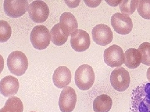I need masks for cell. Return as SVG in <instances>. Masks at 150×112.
<instances>
[{
  "label": "cell",
  "mask_w": 150,
  "mask_h": 112,
  "mask_svg": "<svg viewBox=\"0 0 150 112\" xmlns=\"http://www.w3.org/2000/svg\"><path fill=\"white\" fill-rule=\"evenodd\" d=\"M139 1L124 0L120 4V9L122 13L131 15L134 13L138 6Z\"/></svg>",
  "instance_id": "obj_20"
},
{
  "label": "cell",
  "mask_w": 150,
  "mask_h": 112,
  "mask_svg": "<svg viewBox=\"0 0 150 112\" xmlns=\"http://www.w3.org/2000/svg\"><path fill=\"white\" fill-rule=\"evenodd\" d=\"M71 77V73L69 68L65 66H60L54 71L53 82L57 88H63L70 84Z\"/></svg>",
  "instance_id": "obj_14"
},
{
  "label": "cell",
  "mask_w": 150,
  "mask_h": 112,
  "mask_svg": "<svg viewBox=\"0 0 150 112\" xmlns=\"http://www.w3.org/2000/svg\"><path fill=\"white\" fill-rule=\"evenodd\" d=\"M50 34L51 41L57 46H61L64 44L69 37L63 31L59 23L55 24L52 27Z\"/></svg>",
  "instance_id": "obj_18"
},
{
  "label": "cell",
  "mask_w": 150,
  "mask_h": 112,
  "mask_svg": "<svg viewBox=\"0 0 150 112\" xmlns=\"http://www.w3.org/2000/svg\"><path fill=\"white\" fill-rule=\"evenodd\" d=\"M75 81L78 88L82 91H87L92 87L95 81V73L90 66L83 64L76 70Z\"/></svg>",
  "instance_id": "obj_2"
},
{
  "label": "cell",
  "mask_w": 150,
  "mask_h": 112,
  "mask_svg": "<svg viewBox=\"0 0 150 112\" xmlns=\"http://www.w3.org/2000/svg\"><path fill=\"white\" fill-rule=\"evenodd\" d=\"M36 112L31 111V112Z\"/></svg>",
  "instance_id": "obj_27"
},
{
  "label": "cell",
  "mask_w": 150,
  "mask_h": 112,
  "mask_svg": "<svg viewBox=\"0 0 150 112\" xmlns=\"http://www.w3.org/2000/svg\"><path fill=\"white\" fill-rule=\"evenodd\" d=\"M84 1L88 6L92 8L96 7L101 2V1Z\"/></svg>",
  "instance_id": "obj_24"
},
{
  "label": "cell",
  "mask_w": 150,
  "mask_h": 112,
  "mask_svg": "<svg viewBox=\"0 0 150 112\" xmlns=\"http://www.w3.org/2000/svg\"><path fill=\"white\" fill-rule=\"evenodd\" d=\"M103 58L105 63L110 67H120L125 63L123 49L117 45H112L105 49Z\"/></svg>",
  "instance_id": "obj_5"
},
{
  "label": "cell",
  "mask_w": 150,
  "mask_h": 112,
  "mask_svg": "<svg viewBox=\"0 0 150 112\" xmlns=\"http://www.w3.org/2000/svg\"><path fill=\"white\" fill-rule=\"evenodd\" d=\"M93 39L98 45L105 46L112 42L113 33L109 26L103 24H97L92 30Z\"/></svg>",
  "instance_id": "obj_11"
},
{
  "label": "cell",
  "mask_w": 150,
  "mask_h": 112,
  "mask_svg": "<svg viewBox=\"0 0 150 112\" xmlns=\"http://www.w3.org/2000/svg\"><path fill=\"white\" fill-rule=\"evenodd\" d=\"M51 34L49 29L44 25H37L33 27L30 35L31 44L39 50H45L49 46Z\"/></svg>",
  "instance_id": "obj_4"
},
{
  "label": "cell",
  "mask_w": 150,
  "mask_h": 112,
  "mask_svg": "<svg viewBox=\"0 0 150 112\" xmlns=\"http://www.w3.org/2000/svg\"><path fill=\"white\" fill-rule=\"evenodd\" d=\"M110 80L113 88L120 92L129 88L131 81L129 72L123 67L115 69L111 73Z\"/></svg>",
  "instance_id": "obj_6"
},
{
  "label": "cell",
  "mask_w": 150,
  "mask_h": 112,
  "mask_svg": "<svg viewBox=\"0 0 150 112\" xmlns=\"http://www.w3.org/2000/svg\"><path fill=\"white\" fill-rule=\"evenodd\" d=\"M147 77L148 80L150 82V67L148 69L147 72Z\"/></svg>",
  "instance_id": "obj_26"
},
{
  "label": "cell",
  "mask_w": 150,
  "mask_h": 112,
  "mask_svg": "<svg viewBox=\"0 0 150 112\" xmlns=\"http://www.w3.org/2000/svg\"><path fill=\"white\" fill-rule=\"evenodd\" d=\"M111 23L114 30L120 35H128L133 29V23L129 15L120 13L112 15Z\"/></svg>",
  "instance_id": "obj_8"
},
{
  "label": "cell",
  "mask_w": 150,
  "mask_h": 112,
  "mask_svg": "<svg viewBox=\"0 0 150 112\" xmlns=\"http://www.w3.org/2000/svg\"><path fill=\"white\" fill-rule=\"evenodd\" d=\"M23 105L21 99L16 96L9 98L0 112H23Z\"/></svg>",
  "instance_id": "obj_19"
},
{
  "label": "cell",
  "mask_w": 150,
  "mask_h": 112,
  "mask_svg": "<svg viewBox=\"0 0 150 112\" xmlns=\"http://www.w3.org/2000/svg\"><path fill=\"white\" fill-rule=\"evenodd\" d=\"M4 8L8 16L18 18L26 12L28 8V2L25 0H5Z\"/></svg>",
  "instance_id": "obj_10"
},
{
  "label": "cell",
  "mask_w": 150,
  "mask_h": 112,
  "mask_svg": "<svg viewBox=\"0 0 150 112\" xmlns=\"http://www.w3.org/2000/svg\"><path fill=\"white\" fill-rule=\"evenodd\" d=\"M71 45L76 52H83L87 50L91 45L89 35L86 31L77 29L71 35Z\"/></svg>",
  "instance_id": "obj_12"
},
{
  "label": "cell",
  "mask_w": 150,
  "mask_h": 112,
  "mask_svg": "<svg viewBox=\"0 0 150 112\" xmlns=\"http://www.w3.org/2000/svg\"><path fill=\"white\" fill-rule=\"evenodd\" d=\"M19 88V83L18 79L12 76H7L1 80L0 91L6 97L16 95Z\"/></svg>",
  "instance_id": "obj_13"
},
{
  "label": "cell",
  "mask_w": 150,
  "mask_h": 112,
  "mask_svg": "<svg viewBox=\"0 0 150 112\" xmlns=\"http://www.w3.org/2000/svg\"><path fill=\"white\" fill-rule=\"evenodd\" d=\"M77 96L74 89L67 86L64 88L60 94L59 105L62 112H72L76 107Z\"/></svg>",
  "instance_id": "obj_9"
},
{
  "label": "cell",
  "mask_w": 150,
  "mask_h": 112,
  "mask_svg": "<svg viewBox=\"0 0 150 112\" xmlns=\"http://www.w3.org/2000/svg\"><path fill=\"white\" fill-rule=\"evenodd\" d=\"M12 29L7 22L4 20L0 21V42H6L11 35Z\"/></svg>",
  "instance_id": "obj_22"
},
{
  "label": "cell",
  "mask_w": 150,
  "mask_h": 112,
  "mask_svg": "<svg viewBox=\"0 0 150 112\" xmlns=\"http://www.w3.org/2000/svg\"><path fill=\"white\" fill-rule=\"evenodd\" d=\"M112 99L106 94L97 96L93 103V108L95 112H108L112 108Z\"/></svg>",
  "instance_id": "obj_17"
},
{
  "label": "cell",
  "mask_w": 150,
  "mask_h": 112,
  "mask_svg": "<svg viewBox=\"0 0 150 112\" xmlns=\"http://www.w3.org/2000/svg\"><path fill=\"white\" fill-rule=\"evenodd\" d=\"M137 10L143 18L150 20V0L139 1Z\"/></svg>",
  "instance_id": "obj_21"
},
{
  "label": "cell",
  "mask_w": 150,
  "mask_h": 112,
  "mask_svg": "<svg viewBox=\"0 0 150 112\" xmlns=\"http://www.w3.org/2000/svg\"><path fill=\"white\" fill-rule=\"evenodd\" d=\"M7 65L13 74L21 76L24 74L28 67L27 57L21 51H14L10 54L7 60Z\"/></svg>",
  "instance_id": "obj_3"
},
{
  "label": "cell",
  "mask_w": 150,
  "mask_h": 112,
  "mask_svg": "<svg viewBox=\"0 0 150 112\" xmlns=\"http://www.w3.org/2000/svg\"><path fill=\"white\" fill-rule=\"evenodd\" d=\"M125 65L130 69H134L139 66L142 62V54L135 48H130L125 52Z\"/></svg>",
  "instance_id": "obj_16"
},
{
  "label": "cell",
  "mask_w": 150,
  "mask_h": 112,
  "mask_svg": "<svg viewBox=\"0 0 150 112\" xmlns=\"http://www.w3.org/2000/svg\"><path fill=\"white\" fill-rule=\"evenodd\" d=\"M138 50L142 54L143 64L150 66V43L144 42L140 45Z\"/></svg>",
  "instance_id": "obj_23"
},
{
  "label": "cell",
  "mask_w": 150,
  "mask_h": 112,
  "mask_svg": "<svg viewBox=\"0 0 150 112\" xmlns=\"http://www.w3.org/2000/svg\"><path fill=\"white\" fill-rule=\"evenodd\" d=\"M28 13L33 21L37 23H41L47 20L49 14L48 5L42 1H35L28 6Z\"/></svg>",
  "instance_id": "obj_7"
},
{
  "label": "cell",
  "mask_w": 150,
  "mask_h": 112,
  "mask_svg": "<svg viewBox=\"0 0 150 112\" xmlns=\"http://www.w3.org/2000/svg\"><path fill=\"white\" fill-rule=\"evenodd\" d=\"M131 99V112H150V83L135 88Z\"/></svg>",
  "instance_id": "obj_1"
},
{
  "label": "cell",
  "mask_w": 150,
  "mask_h": 112,
  "mask_svg": "<svg viewBox=\"0 0 150 112\" xmlns=\"http://www.w3.org/2000/svg\"><path fill=\"white\" fill-rule=\"evenodd\" d=\"M60 26L64 32L70 36L77 29L78 24L74 15L70 12L62 13L60 18Z\"/></svg>",
  "instance_id": "obj_15"
},
{
  "label": "cell",
  "mask_w": 150,
  "mask_h": 112,
  "mask_svg": "<svg viewBox=\"0 0 150 112\" xmlns=\"http://www.w3.org/2000/svg\"><path fill=\"white\" fill-rule=\"evenodd\" d=\"M74 1H69V2H68L67 1H65V2H66V4H67V5L69 6L71 5V4H72V5L71 6L70 8H75L76 7H77L78 6H79V2H80V1H76L75 3H73L74 2Z\"/></svg>",
  "instance_id": "obj_25"
}]
</instances>
